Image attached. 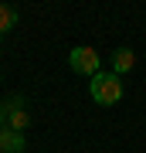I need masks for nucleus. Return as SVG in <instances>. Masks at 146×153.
Returning a JSON list of instances; mask_svg holds the SVG:
<instances>
[{
  "instance_id": "nucleus-1",
  "label": "nucleus",
  "mask_w": 146,
  "mask_h": 153,
  "mask_svg": "<svg viewBox=\"0 0 146 153\" xmlns=\"http://www.w3.org/2000/svg\"><path fill=\"white\" fill-rule=\"evenodd\" d=\"M88 95H92V102L99 105H116L122 99V82L116 71H99V75L88 82Z\"/></svg>"
},
{
  "instance_id": "nucleus-7",
  "label": "nucleus",
  "mask_w": 146,
  "mask_h": 153,
  "mask_svg": "<svg viewBox=\"0 0 146 153\" xmlns=\"http://www.w3.org/2000/svg\"><path fill=\"white\" fill-rule=\"evenodd\" d=\"M4 126H7V105L0 102V129H4Z\"/></svg>"
},
{
  "instance_id": "nucleus-3",
  "label": "nucleus",
  "mask_w": 146,
  "mask_h": 153,
  "mask_svg": "<svg viewBox=\"0 0 146 153\" xmlns=\"http://www.w3.org/2000/svg\"><path fill=\"white\" fill-rule=\"evenodd\" d=\"M27 150V140L21 136V133H14V129H0V153H24Z\"/></svg>"
},
{
  "instance_id": "nucleus-2",
  "label": "nucleus",
  "mask_w": 146,
  "mask_h": 153,
  "mask_svg": "<svg viewBox=\"0 0 146 153\" xmlns=\"http://www.w3.org/2000/svg\"><path fill=\"white\" fill-rule=\"evenodd\" d=\"M68 68L71 71H78V75H88V78H95L99 75V55H95V48H71L68 51Z\"/></svg>"
},
{
  "instance_id": "nucleus-6",
  "label": "nucleus",
  "mask_w": 146,
  "mask_h": 153,
  "mask_svg": "<svg viewBox=\"0 0 146 153\" xmlns=\"http://www.w3.org/2000/svg\"><path fill=\"white\" fill-rule=\"evenodd\" d=\"M14 24H17V10L7 7V4H0V34H7Z\"/></svg>"
},
{
  "instance_id": "nucleus-4",
  "label": "nucleus",
  "mask_w": 146,
  "mask_h": 153,
  "mask_svg": "<svg viewBox=\"0 0 146 153\" xmlns=\"http://www.w3.org/2000/svg\"><path fill=\"white\" fill-rule=\"evenodd\" d=\"M133 68H136V51L133 48H116L112 51V71L116 75H126Z\"/></svg>"
},
{
  "instance_id": "nucleus-5",
  "label": "nucleus",
  "mask_w": 146,
  "mask_h": 153,
  "mask_svg": "<svg viewBox=\"0 0 146 153\" xmlns=\"http://www.w3.org/2000/svg\"><path fill=\"white\" fill-rule=\"evenodd\" d=\"M27 126H31L27 109H7V129H14V133H21V136H24Z\"/></svg>"
}]
</instances>
